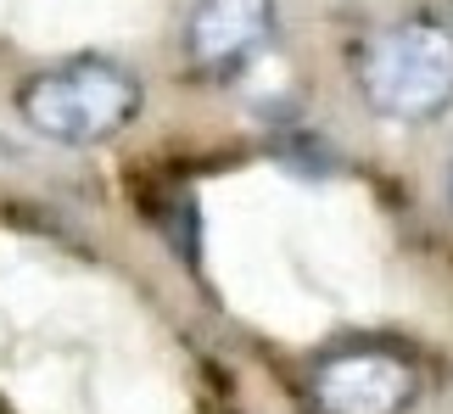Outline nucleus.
Wrapping results in <instances>:
<instances>
[{
	"label": "nucleus",
	"instance_id": "5",
	"mask_svg": "<svg viewBox=\"0 0 453 414\" xmlns=\"http://www.w3.org/2000/svg\"><path fill=\"white\" fill-rule=\"evenodd\" d=\"M448 202H453V174H448Z\"/></svg>",
	"mask_w": 453,
	"mask_h": 414
},
{
	"label": "nucleus",
	"instance_id": "4",
	"mask_svg": "<svg viewBox=\"0 0 453 414\" xmlns=\"http://www.w3.org/2000/svg\"><path fill=\"white\" fill-rule=\"evenodd\" d=\"M274 40V0H196L185 23V57L196 73H241Z\"/></svg>",
	"mask_w": 453,
	"mask_h": 414
},
{
	"label": "nucleus",
	"instance_id": "3",
	"mask_svg": "<svg viewBox=\"0 0 453 414\" xmlns=\"http://www.w3.org/2000/svg\"><path fill=\"white\" fill-rule=\"evenodd\" d=\"M420 398V370L392 348H342L308 370L313 414H403Z\"/></svg>",
	"mask_w": 453,
	"mask_h": 414
},
{
	"label": "nucleus",
	"instance_id": "2",
	"mask_svg": "<svg viewBox=\"0 0 453 414\" xmlns=\"http://www.w3.org/2000/svg\"><path fill=\"white\" fill-rule=\"evenodd\" d=\"M358 90L370 112L426 124L453 107V23L409 17L358 45Z\"/></svg>",
	"mask_w": 453,
	"mask_h": 414
},
{
	"label": "nucleus",
	"instance_id": "1",
	"mask_svg": "<svg viewBox=\"0 0 453 414\" xmlns=\"http://www.w3.org/2000/svg\"><path fill=\"white\" fill-rule=\"evenodd\" d=\"M141 79L112 57H73L45 73H34L17 90V112L34 134L57 146H96L112 141L118 129L134 124L141 112Z\"/></svg>",
	"mask_w": 453,
	"mask_h": 414
}]
</instances>
